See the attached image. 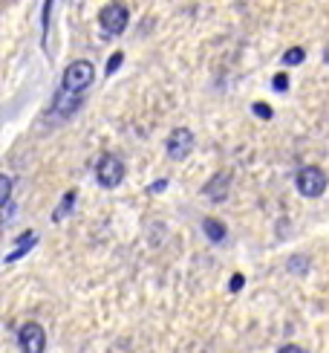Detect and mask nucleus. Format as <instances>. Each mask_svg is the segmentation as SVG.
Masks as SVG:
<instances>
[{
	"mask_svg": "<svg viewBox=\"0 0 329 353\" xmlns=\"http://www.w3.org/2000/svg\"><path fill=\"white\" fill-rule=\"evenodd\" d=\"M96 81V70L89 61H72L61 76V93L67 96H84Z\"/></svg>",
	"mask_w": 329,
	"mask_h": 353,
	"instance_id": "f257e3e1",
	"label": "nucleus"
},
{
	"mask_svg": "<svg viewBox=\"0 0 329 353\" xmlns=\"http://www.w3.org/2000/svg\"><path fill=\"white\" fill-rule=\"evenodd\" d=\"M125 174H127V165H125V159L118 154H101V159L96 163V180H98L101 188L122 185Z\"/></svg>",
	"mask_w": 329,
	"mask_h": 353,
	"instance_id": "f03ea898",
	"label": "nucleus"
},
{
	"mask_svg": "<svg viewBox=\"0 0 329 353\" xmlns=\"http://www.w3.org/2000/svg\"><path fill=\"white\" fill-rule=\"evenodd\" d=\"M98 23L104 29V35H122L130 23V9L122 0H113V3H107L98 12Z\"/></svg>",
	"mask_w": 329,
	"mask_h": 353,
	"instance_id": "7ed1b4c3",
	"label": "nucleus"
},
{
	"mask_svg": "<svg viewBox=\"0 0 329 353\" xmlns=\"http://www.w3.org/2000/svg\"><path fill=\"white\" fill-rule=\"evenodd\" d=\"M295 185H297V191H301L304 197H321L326 191V185H329V180H326L323 168L304 165L301 171H297V176H295Z\"/></svg>",
	"mask_w": 329,
	"mask_h": 353,
	"instance_id": "20e7f679",
	"label": "nucleus"
},
{
	"mask_svg": "<svg viewBox=\"0 0 329 353\" xmlns=\"http://www.w3.org/2000/svg\"><path fill=\"white\" fill-rule=\"evenodd\" d=\"M193 145H197V139H193V130L191 128H173L171 130V137L164 139V151H168L171 159H185L191 151H193Z\"/></svg>",
	"mask_w": 329,
	"mask_h": 353,
	"instance_id": "39448f33",
	"label": "nucleus"
},
{
	"mask_svg": "<svg viewBox=\"0 0 329 353\" xmlns=\"http://www.w3.org/2000/svg\"><path fill=\"white\" fill-rule=\"evenodd\" d=\"M18 347L23 353H43L47 350V330H43L38 321H26L18 330Z\"/></svg>",
	"mask_w": 329,
	"mask_h": 353,
	"instance_id": "423d86ee",
	"label": "nucleus"
},
{
	"mask_svg": "<svg viewBox=\"0 0 329 353\" xmlns=\"http://www.w3.org/2000/svg\"><path fill=\"white\" fill-rule=\"evenodd\" d=\"M229 188H231V174L229 171H217L211 180L202 185V194L208 200H214V203H222V200L229 197Z\"/></svg>",
	"mask_w": 329,
	"mask_h": 353,
	"instance_id": "0eeeda50",
	"label": "nucleus"
},
{
	"mask_svg": "<svg viewBox=\"0 0 329 353\" xmlns=\"http://www.w3.org/2000/svg\"><path fill=\"white\" fill-rule=\"evenodd\" d=\"M35 243H38V232L26 229V232L21 234V238L14 241V246H18V249H14V252H9V255H6V263H14V261H18L21 255H26V252H29V249H32Z\"/></svg>",
	"mask_w": 329,
	"mask_h": 353,
	"instance_id": "6e6552de",
	"label": "nucleus"
},
{
	"mask_svg": "<svg viewBox=\"0 0 329 353\" xmlns=\"http://www.w3.org/2000/svg\"><path fill=\"white\" fill-rule=\"evenodd\" d=\"M202 232H205V238L214 241V243H222V241H226V234H229L226 223H222V220H217V217H205V220H202Z\"/></svg>",
	"mask_w": 329,
	"mask_h": 353,
	"instance_id": "1a4fd4ad",
	"label": "nucleus"
},
{
	"mask_svg": "<svg viewBox=\"0 0 329 353\" xmlns=\"http://www.w3.org/2000/svg\"><path fill=\"white\" fill-rule=\"evenodd\" d=\"M76 200H78V191H67V194L61 197V203H58V209L52 212V223H61V220L76 209Z\"/></svg>",
	"mask_w": 329,
	"mask_h": 353,
	"instance_id": "9d476101",
	"label": "nucleus"
},
{
	"mask_svg": "<svg viewBox=\"0 0 329 353\" xmlns=\"http://www.w3.org/2000/svg\"><path fill=\"white\" fill-rule=\"evenodd\" d=\"M304 61H306V50L304 47H289L286 52H283V64H286V67H297Z\"/></svg>",
	"mask_w": 329,
	"mask_h": 353,
	"instance_id": "9b49d317",
	"label": "nucleus"
},
{
	"mask_svg": "<svg viewBox=\"0 0 329 353\" xmlns=\"http://www.w3.org/2000/svg\"><path fill=\"white\" fill-rule=\"evenodd\" d=\"M52 3L55 0H43V41L41 47L47 50V41H50V18H52Z\"/></svg>",
	"mask_w": 329,
	"mask_h": 353,
	"instance_id": "f8f14e48",
	"label": "nucleus"
},
{
	"mask_svg": "<svg viewBox=\"0 0 329 353\" xmlns=\"http://www.w3.org/2000/svg\"><path fill=\"white\" fill-rule=\"evenodd\" d=\"M289 270H292L295 275H306L309 258H306V255H292V258H289Z\"/></svg>",
	"mask_w": 329,
	"mask_h": 353,
	"instance_id": "ddd939ff",
	"label": "nucleus"
},
{
	"mask_svg": "<svg viewBox=\"0 0 329 353\" xmlns=\"http://www.w3.org/2000/svg\"><path fill=\"white\" fill-rule=\"evenodd\" d=\"M272 87H275L277 93H286V90H289V76H286V72H280V76H275V79H272Z\"/></svg>",
	"mask_w": 329,
	"mask_h": 353,
	"instance_id": "4468645a",
	"label": "nucleus"
},
{
	"mask_svg": "<svg viewBox=\"0 0 329 353\" xmlns=\"http://www.w3.org/2000/svg\"><path fill=\"white\" fill-rule=\"evenodd\" d=\"M122 61H125V52H116V55H110V61H107V76H113V72L122 67Z\"/></svg>",
	"mask_w": 329,
	"mask_h": 353,
	"instance_id": "2eb2a0df",
	"label": "nucleus"
},
{
	"mask_svg": "<svg viewBox=\"0 0 329 353\" xmlns=\"http://www.w3.org/2000/svg\"><path fill=\"white\" fill-rule=\"evenodd\" d=\"M251 110L260 116V119H272V110H268L266 101H257V105H251Z\"/></svg>",
	"mask_w": 329,
	"mask_h": 353,
	"instance_id": "dca6fc26",
	"label": "nucleus"
},
{
	"mask_svg": "<svg viewBox=\"0 0 329 353\" xmlns=\"http://www.w3.org/2000/svg\"><path fill=\"white\" fill-rule=\"evenodd\" d=\"M243 284H246V278H243L240 272H237V275H231V281H229V290H231V292H240V290H243Z\"/></svg>",
	"mask_w": 329,
	"mask_h": 353,
	"instance_id": "f3484780",
	"label": "nucleus"
},
{
	"mask_svg": "<svg viewBox=\"0 0 329 353\" xmlns=\"http://www.w3.org/2000/svg\"><path fill=\"white\" fill-rule=\"evenodd\" d=\"M277 353H309L306 347H301V345H283Z\"/></svg>",
	"mask_w": 329,
	"mask_h": 353,
	"instance_id": "a211bd4d",
	"label": "nucleus"
},
{
	"mask_svg": "<svg viewBox=\"0 0 329 353\" xmlns=\"http://www.w3.org/2000/svg\"><path fill=\"white\" fill-rule=\"evenodd\" d=\"M164 188H168V180H159V183L151 185V194H156V191H164Z\"/></svg>",
	"mask_w": 329,
	"mask_h": 353,
	"instance_id": "6ab92c4d",
	"label": "nucleus"
},
{
	"mask_svg": "<svg viewBox=\"0 0 329 353\" xmlns=\"http://www.w3.org/2000/svg\"><path fill=\"white\" fill-rule=\"evenodd\" d=\"M323 61L329 64V43H326V47H323Z\"/></svg>",
	"mask_w": 329,
	"mask_h": 353,
	"instance_id": "aec40b11",
	"label": "nucleus"
}]
</instances>
